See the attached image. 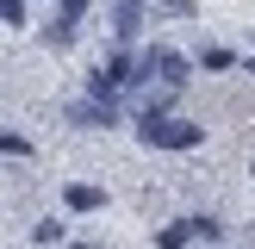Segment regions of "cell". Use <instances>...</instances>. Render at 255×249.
<instances>
[{"label":"cell","mask_w":255,"mask_h":249,"mask_svg":"<svg viewBox=\"0 0 255 249\" xmlns=\"http://www.w3.org/2000/svg\"><path fill=\"white\" fill-rule=\"evenodd\" d=\"M112 119H119V112H112V100H94V94L75 100V124H112Z\"/></svg>","instance_id":"cell-4"},{"label":"cell","mask_w":255,"mask_h":249,"mask_svg":"<svg viewBox=\"0 0 255 249\" xmlns=\"http://www.w3.org/2000/svg\"><path fill=\"white\" fill-rule=\"evenodd\" d=\"M0 19H6V25H25V0H0Z\"/></svg>","instance_id":"cell-9"},{"label":"cell","mask_w":255,"mask_h":249,"mask_svg":"<svg viewBox=\"0 0 255 249\" xmlns=\"http://www.w3.org/2000/svg\"><path fill=\"white\" fill-rule=\"evenodd\" d=\"M62 199H69V212H100V206H106V193H100V187H87V181H75Z\"/></svg>","instance_id":"cell-6"},{"label":"cell","mask_w":255,"mask_h":249,"mask_svg":"<svg viewBox=\"0 0 255 249\" xmlns=\"http://www.w3.org/2000/svg\"><path fill=\"white\" fill-rule=\"evenodd\" d=\"M87 6H94V0H62V19L50 25V37H56V44H69V37H75V19H81Z\"/></svg>","instance_id":"cell-5"},{"label":"cell","mask_w":255,"mask_h":249,"mask_svg":"<svg viewBox=\"0 0 255 249\" xmlns=\"http://www.w3.org/2000/svg\"><path fill=\"white\" fill-rule=\"evenodd\" d=\"M193 243V218L187 224H168V231H156V249H187Z\"/></svg>","instance_id":"cell-7"},{"label":"cell","mask_w":255,"mask_h":249,"mask_svg":"<svg viewBox=\"0 0 255 249\" xmlns=\"http://www.w3.org/2000/svg\"><path fill=\"white\" fill-rule=\"evenodd\" d=\"M187 75H193V69H187V56H181V50H168V44H162V50H149V56H143V69H137V87H131L137 119H149V112H168V100L187 87Z\"/></svg>","instance_id":"cell-1"},{"label":"cell","mask_w":255,"mask_h":249,"mask_svg":"<svg viewBox=\"0 0 255 249\" xmlns=\"http://www.w3.org/2000/svg\"><path fill=\"white\" fill-rule=\"evenodd\" d=\"M125 87H137V62L119 50V56H112L106 69L94 75V100H112V94H125Z\"/></svg>","instance_id":"cell-3"},{"label":"cell","mask_w":255,"mask_h":249,"mask_svg":"<svg viewBox=\"0 0 255 249\" xmlns=\"http://www.w3.org/2000/svg\"><path fill=\"white\" fill-rule=\"evenodd\" d=\"M137 137H143L149 149H193L206 131L187 124V119H168V112H149V119H137Z\"/></svg>","instance_id":"cell-2"},{"label":"cell","mask_w":255,"mask_h":249,"mask_svg":"<svg viewBox=\"0 0 255 249\" xmlns=\"http://www.w3.org/2000/svg\"><path fill=\"white\" fill-rule=\"evenodd\" d=\"M249 69H255V62H249Z\"/></svg>","instance_id":"cell-11"},{"label":"cell","mask_w":255,"mask_h":249,"mask_svg":"<svg viewBox=\"0 0 255 249\" xmlns=\"http://www.w3.org/2000/svg\"><path fill=\"white\" fill-rule=\"evenodd\" d=\"M0 149H6V156H31V143H25V137H12V131H0Z\"/></svg>","instance_id":"cell-8"},{"label":"cell","mask_w":255,"mask_h":249,"mask_svg":"<svg viewBox=\"0 0 255 249\" xmlns=\"http://www.w3.org/2000/svg\"><path fill=\"white\" fill-rule=\"evenodd\" d=\"M75 249H87V243H75Z\"/></svg>","instance_id":"cell-10"}]
</instances>
